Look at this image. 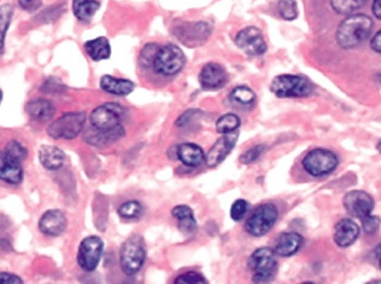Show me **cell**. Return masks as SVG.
Returning <instances> with one entry per match:
<instances>
[{
	"mask_svg": "<svg viewBox=\"0 0 381 284\" xmlns=\"http://www.w3.org/2000/svg\"><path fill=\"white\" fill-rule=\"evenodd\" d=\"M373 27L374 22L368 15H349L337 27L336 41L342 49H354L367 41Z\"/></svg>",
	"mask_w": 381,
	"mask_h": 284,
	"instance_id": "obj_1",
	"label": "cell"
},
{
	"mask_svg": "<svg viewBox=\"0 0 381 284\" xmlns=\"http://www.w3.org/2000/svg\"><path fill=\"white\" fill-rule=\"evenodd\" d=\"M147 250L142 235L132 234L120 247L119 260L121 271L126 276L137 275L146 262Z\"/></svg>",
	"mask_w": 381,
	"mask_h": 284,
	"instance_id": "obj_2",
	"label": "cell"
},
{
	"mask_svg": "<svg viewBox=\"0 0 381 284\" xmlns=\"http://www.w3.org/2000/svg\"><path fill=\"white\" fill-rule=\"evenodd\" d=\"M186 65V56L179 46L173 43L159 46L149 69L163 77H173L180 74Z\"/></svg>",
	"mask_w": 381,
	"mask_h": 284,
	"instance_id": "obj_3",
	"label": "cell"
},
{
	"mask_svg": "<svg viewBox=\"0 0 381 284\" xmlns=\"http://www.w3.org/2000/svg\"><path fill=\"white\" fill-rule=\"evenodd\" d=\"M248 269L254 283H268L275 278L279 269L275 252L270 247H259L248 260Z\"/></svg>",
	"mask_w": 381,
	"mask_h": 284,
	"instance_id": "obj_4",
	"label": "cell"
},
{
	"mask_svg": "<svg viewBox=\"0 0 381 284\" xmlns=\"http://www.w3.org/2000/svg\"><path fill=\"white\" fill-rule=\"evenodd\" d=\"M270 91L277 98H307L314 92V86L304 76L280 75L273 79Z\"/></svg>",
	"mask_w": 381,
	"mask_h": 284,
	"instance_id": "obj_5",
	"label": "cell"
},
{
	"mask_svg": "<svg viewBox=\"0 0 381 284\" xmlns=\"http://www.w3.org/2000/svg\"><path fill=\"white\" fill-rule=\"evenodd\" d=\"M127 116H129L127 108L120 105L118 103H106L91 112L89 122L92 129L111 131L123 126V122L127 119Z\"/></svg>",
	"mask_w": 381,
	"mask_h": 284,
	"instance_id": "obj_6",
	"label": "cell"
},
{
	"mask_svg": "<svg viewBox=\"0 0 381 284\" xmlns=\"http://www.w3.org/2000/svg\"><path fill=\"white\" fill-rule=\"evenodd\" d=\"M86 124V114L85 112H66L61 115L59 119L53 121L46 133L53 139H66L71 141L77 138Z\"/></svg>",
	"mask_w": 381,
	"mask_h": 284,
	"instance_id": "obj_7",
	"label": "cell"
},
{
	"mask_svg": "<svg viewBox=\"0 0 381 284\" xmlns=\"http://www.w3.org/2000/svg\"><path fill=\"white\" fill-rule=\"evenodd\" d=\"M339 156L327 149H313L304 156L302 167L312 177H324L336 170L339 166Z\"/></svg>",
	"mask_w": 381,
	"mask_h": 284,
	"instance_id": "obj_8",
	"label": "cell"
},
{
	"mask_svg": "<svg viewBox=\"0 0 381 284\" xmlns=\"http://www.w3.org/2000/svg\"><path fill=\"white\" fill-rule=\"evenodd\" d=\"M277 217L279 211L274 204H262L252 211L246 221L244 229L253 237H262L275 226Z\"/></svg>",
	"mask_w": 381,
	"mask_h": 284,
	"instance_id": "obj_9",
	"label": "cell"
},
{
	"mask_svg": "<svg viewBox=\"0 0 381 284\" xmlns=\"http://www.w3.org/2000/svg\"><path fill=\"white\" fill-rule=\"evenodd\" d=\"M104 252V243L99 237L89 235L80 243L77 252V264L83 271L93 272L96 270Z\"/></svg>",
	"mask_w": 381,
	"mask_h": 284,
	"instance_id": "obj_10",
	"label": "cell"
},
{
	"mask_svg": "<svg viewBox=\"0 0 381 284\" xmlns=\"http://www.w3.org/2000/svg\"><path fill=\"white\" fill-rule=\"evenodd\" d=\"M235 43L249 56H261L267 53V41L262 31L253 26L241 30L235 38Z\"/></svg>",
	"mask_w": 381,
	"mask_h": 284,
	"instance_id": "obj_11",
	"label": "cell"
},
{
	"mask_svg": "<svg viewBox=\"0 0 381 284\" xmlns=\"http://www.w3.org/2000/svg\"><path fill=\"white\" fill-rule=\"evenodd\" d=\"M374 199L364 191H351L344 197V207L349 215L363 220L374 210Z\"/></svg>",
	"mask_w": 381,
	"mask_h": 284,
	"instance_id": "obj_12",
	"label": "cell"
},
{
	"mask_svg": "<svg viewBox=\"0 0 381 284\" xmlns=\"http://www.w3.org/2000/svg\"><path fill=\"white\" fill-rule=\"evenodd\" d=\"M239 138V132L235 131L232 133L223 134V137L216 139L214 146L211 148V150L208 152L207 155L204 157V161L207 164L208 167H216L220 165L223 161L225 160L230 153L232 152L236 142Z\"/></svg>",
	"mask_w": 381,
	"mask_h": 284,
	"instance_id": "obj_13",
	"label": "cell"
},
{
	"mask_svg": "<svg viewBox=\"0 0 381 284\" xmlns=\"http://www.w3.org/2000/svg\"><path fill=\"white\" fill-rule=\"evenodd\" d=\"M229 75L225 67L216 63H208L203 66L199 74V84L204 91H218L226 86Z\"/></svg>",
	"mask_w": 381,
	"mask_h": 284,
	"instance_id": "obj_14",
	"label": "cell"
},
{
	"mask_svg": "<svg viewBox=\"0 0 381 284\" xmlns=\"http://www.w3.org/2000/svg\"><path fill=\"white\" fill-rule=\"evenodd\" d=\"M41 233L46 237H59L68 228V219L64 211L58 209L48 210L41 216L38 222Z\"/></svg>",
	"mask_w": 381,
	"mask_h": 284,
	"instance_id": "obj_15",
	"label": "cell"
},
{
	"mask_svg": "<svg viewBox=\"0 0 381 284\" xmlns=\"http://www.w3.org/2000/svg\"><path fill=\"white\" fill-rule=\"evenodd\" d=\"M211 34V27L207 22L185 23L176 30V36L187 46L203 44Z\"/></svg>",
	"mask_w": 381,
	"mask_h": 284,
	"instance_id": "obj_16",
	"label": "cell"
},
{
	"mask_svg": "<svg viewBox=\"0 0 381 284\" xmlns=\"http://www.w3.org/2000/svg\"><path fill=\"white\" fill-rule=\"evenodd\" d=\"M304 239L302 235L296 232H286L279 235L274 244L273 252H275L276 257H289L299 252L304 247Z\"/></svg>",
	"mask_w": 381,
	"mask_h": 284,
	"instance_id": "obj_17",
	"label": "cell"
},
{
	"mask_svg": "<svg viewBox=\"0 0 381 284\" xmlns=\"http://www.w3.org/2000/svg\"><path fill=\"white\" fill-rule=\"evenodd\" d=\"M359 232H361L359 226L354 220L342 219L335 226L334 240L336 245L342 249L351 247L358 239Z\"/></svg>",
	"mask_w": 381,
	"mask_h": 284,
	"instance_id": "obj_18",
	"label": "cell"
},
{
	"mask_svg": "<svg viewBox=\"0 0 381 284\" xmlns=\"http://www.w3.org/2000/svg\"><path fill=\"white\" fill-rule=\"evenodd\" d=\"M23 179V164H20L0 150V181L18 186Z\"/></svg>",
	"mask_w": 381,
	"mask_h": 284,
	"instance_id": "obj_19",
	"label": "cell"
},
{
	"mask_svg": "<svg viewBox=\"0 0 381 284\" xmlns=\"http://www.w3.org/2000/svg\"><path fill=\"white\" fill-rule=\"evenodd\" d=\"M125 133L124 126H119L111 131L92 129L85 133V141L94 147H106L124 137Z\"/></svg>",
	"mask_w": 381,
	"mask_h": 284,
	"instance_id": "obj_20",
	"label": "cell"
},
{
	"mask_svg": "<svg viewBox=\"0 0 381 284\" xmlns=\"http://www.w3.org/2000/svg\"><path fill=\"white\" fill-rule=\"evenodd\" d=\"M176 159L187 167H198L204 162L206 154L202 148L194 143H182L176 147Z\"/></svg>",
	"mask_w": 381,
	"mask_h": 284,
	"instance_id": "obj_21",
	"label": "cell"
},
{
	"mask_svg": "<svg viewBox=\"0 0 381 284\" xmlns=\"http://www.w3.org/2000/svg\"><path fill=\"white\" fill-rule=\"evenodd\" d=\"M103 92L116 96H126L131 94L135 91V83L126 78H118L106 75L101 78L99 82Z\"/></svg>",
	"mask_w": 381,
	"mask_h": 284,
	"instance_id": "obj_22",
	"label": "cell"
},
{
	"mask_svg": "<svg viewBox=\"0 0 381 284\" xmlns=\"http://www.w3.org/2000/svg\"><path fill=\"white\" fill-rule=\"evenodd\" d=\"M41 165L48 171H58L64 166L66 156L60 148L54 146H42L38 152Z\"/></svg>",
	"mask_w": 381,
	"mask_h": 284,
	"instance_id": "obj_23",
	"label": "cell"
},
{
	"mask_svg": "<svg viewBox=\"0 0 381 284\" xmlns=\"http://www.w3.org/2000/svg\"><path fill=\"white\" fill-rule=\"evenodd\" d=\"M25 111L31 119L44 122V121H51L54 117L56 106L51 101L39 98V99L27 101V104L25 105Z\"/></svg>",
	"mask_w": 381,
	"mask_h": 284,
	"instance_id": "obj_24",
	"label": "cell"
},
{
	"mask_svg": "<svg viewBox=\"0 0 381 284\" xmlns=\"http://www.w3.org/2000/svg\"><path fill=\"white\" fill-rule=\"evenodd\" d=\"M171 215L179 222V229L185 235H193L197 232V221L191 207L177 205L171 210Z\"/></svg>",
	"mask_w": 381,
	"mask_h": 284,
	"instance_id": "obj_25",
	"label": "cell"
},
{
	"mask_svg": "<svg viewBox=\"0 0 381 284\" xmlns=\"http://www.w3.org/2000/svg\"><path fill=\"white\" fill-rule=\"evenodd\" d=\"M83 49L89 59L93 61H101L108 60L111 56V46L108 38L98 37L91 41H87L83 44Z\"/></svg>",
	"mask_w": 381,
	"mask_h": 284,
	"instance_id": "obj_26",
	"label": "cell"
},
{
	"mask_svg": "<svg viewBox=\"0 0 381 284\" xmlns=\"http://www.w3.org/2000/svg\"><path fill=\"white\" fill-rule=\"evenodd\" d=\"M99 8L98 0H73V13L80 22H89Z\"/></svg>",
	"mask_w": 381,
	"mask_h": 284,
	"instance_id": "obj_27",
	"label": "cell"
},
{
	"mask_svg": "<svg viewBox=\"0 0 381 284\" xmlns=\"http://www.w3.org/2000/svg\"><path fill=\"white\" fill-rule=\"evenodd\" d=\"M13 16H14L13 5L9 3L0 5V56L5 53V41H6V34L9 31Z\"/></svg>",
	"mask_w": 381,
	"mask_h": 284,
	"instance_id": "obj_28",
	"label": "cell"
},
{
	"mask_svg": "<svg viewBox=\"0 0 381 284\" xmlns=\"http://www.w3.org/2000/svg\"><path fill=\"white\" fill-rule=\"evenodd\" d=\"M230 101L237 106H252L256 101H257V94L254 93L253 89L246 86H239L232 89V92L230 93Z\"/></svg>",
	"mask_w": 381,
	"mask_h": 284,
	"instance_id": "obj_29",
	"label": "cell"
},
{
	"mask_svg": "<svg viewBox=\"0 0 381 284\" xmlns=\"http://www.w3.org/2000/svg\"><path fill=\"white\" fill-rule=\"evenodd\" d=\"M368 0H331V8L339 15H351L363 8Z\"/></svg>",
	"mask_w": 381,
	"mask_h": 284,
	"instance_id": "obj_30",
	"label": "cell"
},
{
	"mask_svg": "<svg viewBox=\"0 0 381 284\" xmlns=\"http://www.w3.org/2000/svg\"><path fill=\"white\" fill-rule=\"evenodd\" d=\"M118 214L123 220H138L143 215V205L137 200H130L120 205Z\"/></svg>",
	"mask_w": 381,
	"mask_h": 284,
	"instance_id": "obj_31",
	"label": "cell"
},
{
	"mask_svg": "<svg viewBox=\"0 0 381 284\" xmlns=\"http://www.w3.org/2000/svg\"><path fill=\"white\" fill-rule=\"evenodd\" d=\"M241 126V119L236 114L223 115L220 119L216 121V132L220 134H227L237 131Z\"/></svg>",
	"mask_w": 381,
	"mask_h": 284,
	"instance_id": "obj_32",
	"label": "cell"
},
{
	"mask_svg": "<svg viewBox=\"0 0 381 284\" xmlns=\"http://www.w3.org/2000/svg\"><path fill=\"white\" fill-rule=\"evenodd\" d=\"M3 152H4L6 155L10 156L11 159H14L15 161L20 162V164H23V161L26 160L28 156L27 148L25 147L23 143L16 141V139H11V141L5 146Z\"/></svg>",
	"mask_w": 381,
	"mask_h": 284,
	"instance_id": "obj_33",
	"label": "cell"
},
{
	"mask_svg": "<svg viewBox=\"0 0 381 284\" xmlns=\"http://www.w3.org/2000/svg\"><path fill=\"white\" fill-rule=\"evenodd\" d=\"M279 13L286 21H294L299 18V6L294 0H280Z\"/></svg>",
	"mask_w": 381,
	"mask_h": 284,
	"instance_id": "obj_34",
	"label": "cell"
},
{
	"mask_svg": "<svg viewBox=\"0 0 381 284\" xmlns=\"http://www.w3.org/2000/svg\"><path fill=\"white\" fill-rule=\"evenodd\" d=\"M266 150H267V146H264V144L256 146V147L248 149V150H246L242 155L239 156V161H241L244 165L253 164V162H256V161L261 159V156L266 153Z\"/></svg>",
	"mask_w": 381,
	"mask_h": 284,
	"instance_id": "obj_35",
	"label": "cell"
},
{
	"mask_svg": "<svg viewBox=\"0 0 381 284\" xmlns=\"http://www.w3.org/2000/svg\"><path fill=\"white\" fill-rule=\"evenodd\" d=\"M159 46H161V44H156V43H148V44L143 46L141 54H139V63H141L143 67H147V69L151 67L153 58L156 56V51H158Z\"/></svg>",
	"mask_w": 381,
	"mask_h": 284,
	"instance_id": "obj_36",
	"label": "cell"
},
{
	"mask_svg": "<svg viewBox=\"0 0 381 284\" xmlns=\"http://www.w3.org/2000/svg\"><path fill=\"white\" fill-rule=\"evenodd\" d=\"M248 209H249V204H248L247 200L244 199H237L236 202L232 204L231 207V210H230V216L232 220L241 221L244 219L246 214L248 212Z\"/></svg>",
	"mask_w": 381,
	"mask_h": 284,
	"instance_id": "obj_37",
	"label": "cell"
},
{
	"mask_svg": "<svg viewBox=\"0 0 381 284\" xmlns=\"http://www.w3.org/2000/svg\"><path fill=\"white\" fill-rule=\"evenodd\" d=\"M208 283V280L203 277V275L194 272V271H189L186 273L180 275L176 280H175V284H201Z\"/></svg>",
	"mask_w": 381,
	"mask_h": 284,
	"instance_id": "obj_38",
	"label": "cell"
},
{
	"mask_svg": "<svg viewBox=\"0 0 381 284\" xmlns=\"http://www.w3.org/2000/svg\"><path fill=\"white\" fill-rule=\"evenodd\" d=\"M363 228L367 234H375L377 229L380 227V219L377 216L368 215L367 217L363 219Z\"/></svg>",
	"mask_w": 381,
	"mask_h": 284,
	"instance_id": "obj_39",
	"label": "cell"
},
{
	"mask_svg": "<svg viewBox=\"0 0 381 284\" xmlns=\"http://www.w3.org/2000/svg\"><path fill=\"white\" fill-rule=\"evenodd\" d=\"M202 114V110H198V109H189V110H186L184 114L180 116L177 121H176V126H177V127H185V126H187L189 122H192L193 120L196 119L197 116H201Z\"/></svg>",
	"mask_w": 381,
	"mask_h": 284,
	"instance_id": "obj_40",
	"label": "cell"
},
{
	"mask_svg": "<svg viewBox=\"0 0 381 284\" xmlns=\"http://www.w3.org/2000/svg\"><path fill=\"white\" fill-rule=\"evenodd\" d=\"M19 276L10 272H0V284H23Z\"/></svg>",
	"mask_w": 381,
	"mask_h": 284,
	"instance_id": "obj_41",
	"label": "cell"
},
{
	"mask_svg": "<svg viewBox=\"0 0 381 284\" xmlns=\"http://www.w3.org/2000/svg\"><path fill=\"white\" fill-rule=\"evenodd\" d=\"M53 88H54V91H58V89H59V91H63V88L64 87H63L59 82H56V79L51 78V79H48V81L42 86V91L46 93H51Z\"/></svg>",
	"mask_w": 381,
	"mask_h": 284,
	"instance_id": "obj_42",
	"label": "cell"
},
{
	"mask_svg": "<svg viewBox=\"0 0 381 284\" xmlns=\"http://www.w3.org/2000/svg\"><path fill=\"white\" fill-rule=\"evenodd\" d=\"M370 48H372L373 51H375V53H377V54H380L381 51V32L379 31V32H377V34L373 37L372 41H370Z\"/></svg>",
	"mask_w": 381,
	"mask_h": 284,
	"instance_id": "obj_43",
	"label": "cell"
},
{
	"mask_svg": "<svg viewBox=\"0 0 381 284\" xmlns=\"http://www.w3.org/2000/svg\"><path fill=\"white\" fill-rule=\"evenodd\" d=\"M20 8L23 10H32L35 5L37 3V0H18Z\"/></svg>",
	"mask_w": 381,
	"mask_h": 284,
	"instance_id": "obj_44",
	"label": "cell"
},
{
	"mask_svg": "<svg viewBox=\"0 0 381 284\" xmlns=\"http://www.w3.org/2000/svg\"><path fill=\"white\" fill-rule=\"evenodd\" d=\"M381 0H374L373 3V14L377 18V20L381 19Z\"/></svg>",
	"mask_w": 381,
	"mask_h": 284,
	"instance_id": "obj_45",
	"label": "cell"
},
{
	"mask_svg": "<svg viewBox=\"0 0 381 284\" xmlns=\"http://www.w3.org/2000/svg\"><path fill=\"white\" fill-rule=\"evenodd\" d=\"M3 96H4V94H3V91L0 89V104H1V101H3Z\"/></svg>",
	"mask_w": 381,
	"mask_h": 284,
	"instance_id": "obj_46",
	"label": "cell"
}]
</instances>
